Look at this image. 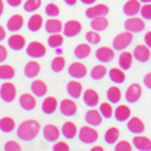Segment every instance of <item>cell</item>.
<instances>
[{
	"label": "cell",
	"mask_w": 151,
	"mask_h": 151,
	"mask_svg": "<svg viewBox=\"0 0 151 151\" xmlns=\"http://www.w3.org/2000/svg\"><path fill=\"white\" fill-rule=\"evenodd\" d=\"M131 116V109L127 105H120L117 106V109L114 110V117L117 121H127Z\"/></svg>",
	"instance_id": "obj_30"
},
{
	"label": "cell",
	"mask_w": 151,
	"mask_h": 151,
	"mask_svg": "<svg viewBox=\"0 0 151 151\" xmlns=\"http://www.w3.org/2000/svg\"><path fill=\"white\" fill-rule=\"evenodd\" d=\"M14 128H15V121L11 117H3L0 120V131L1 132L10 134L11 131H14Z\"/></svg>",
	"instance_id": "obj_35"
},
{
	"label": "cell",
	"mask_w": 151,
	"mask_h": 151,
	"mask_svg": "<svg viewBox=\"0 0 151 151\" xmlns=\"http://www.w3.org/2000/svg\"><path fill=\"white\" fill-rule=\"evenodd\" d=\"M83 102H84V105L90 106V108L95 106L99 102L98 93L95 91V90H93V88H88V90H86V91H84V94H83Z\"/></svg>",
	"instance_id": "obj_20"
},
{
	"label": "cell",
	"mask_w": 151,
	"mask_h": 151,
	"mask_svg": "<svg viewBox=\"0 0 151 151\" xmlns=\"http://www.w3.org/2000/svg\"><path fill=\"white\" fill-rule=\"evenodd\" d=\"M40 70H41V65L37 61H34V60L29 61L25 65V75L27 78H30V79H33V78H35L40 74Z\"/></svg>",
	"instance_id": "obj_28"
},
{
	"label": "cell",
	"mask_w": 151,
	"mask_h": 151,
	"mask_svg": "<svg viewBox=\"0 0 151 151\" xmlns=\"http://www.w3.org/2000/svg\"><path fill=\"white\" fill-rule=\"evenodd\" d=\"M86 123L88 125H99L102 123V114L99 110H95V109H90L87 113H86Z\"/></svg>",
	"instance_id": "obj_22"
},
{
	"label": "cell",
	"mask_w": 151,
	"mask_h": 151,
	"mask_svg": "<svg viewBox=\"0 0 151 151\" xmlns=\"http://www.w3.org/2000/svg\"><path fill=\"white\" fill-rule=\"evenodd\" d=\"M7 3L11 7H18V6L22 3V0H7Z\"/></svg>",
	"instance_id": "obj_52"
},
{
	"label": "cell",
	"mask_w": 151,
	"mask_h": 151,
	"mask_svg": "<svg viewBox=\"0 0 151 151\" xmlns=\"http://www.w3.org/2000/svg\"><path fill=\"white\" fill-rule=\"evenodd\" d=\"M45 14L48 15V17H50V18H56L57 15L60 14V8L57 7L56 4L50 3V4H48V6L45 7Z\"/></svg>",
	"instance_id": "obj_45"
},
{
	"label": "cell",
	"mask_w": 151,
	"mask_h": 151,
	"mask_svg": "<svg viewBox=\"0 0 151 151\" xmlns=\"http://www.w3.org/2000/svg\"><path fill=\"white\" fill-rule=\"evenodd\" d=\"M68 74H70L72 78H75V79H82V78H84L87 75V68H86L84 64L76 61V63H72L70 65Z\"/></svg>",
	"instance_id": "obj_9"
},
{
	"label": "cell",
	"mask_w": 151,
	"mask_h": 151,
	"mask_svg": "<svg viewBox=\"0 0 151 151\" xmlns=\"http://www.w3.org/2000/svg\"><path fill=\"white\" fill-rule=\"evenodd\" d=\"M26 53H27V56L30 57H34V59H40V57L45 56L46 53V48L42 45L41 42L38 41H33L30 42L26 48Z\"/></svg>",
	"instance_id": "obj_5"
},
{
	"label": "cell",
	"mask_w": 151,
	"mask_h": 151,
	"mask_svg": "<svg viewBox=\"0 0 151 151\" xmlns=\"http://www.w3.org/2000/svg\"><path fill=\"white\" fill-rule=\"evenodd\" d=\"M75 53V57L79 60H83L86 57L90 56V53H91V46L90 44H81V45H78L74 50Z\"/></svg>",
	"instance_id": "obj_27"
},
{
	"label": "cell",
	"mask_w": 151,
	"mask_h": 151,
	"mask_svg": "<svg viewBox=\"0 0 151 151\" xmlns=\"http://www.w3.org/2000/svg\"><path fill=\"white\" fill-rule=\"evenodd\" d=\"M99 112H101L102 117H105V119H110L113 116V109L110 104H108V102H104L99 105Z\"/></svg>",
	"instance_id": "obj_44"
},
{
	"label": "cell",
	"mask_w": 151,
	"mask_h": 151,
	"mask_svg": "<svg viewBox=\"0 0 151 151\" xmlns=\"http://www.w3.org/2000/svg\"><path fill=\"white\" fill-rule=\"evenodd\" d=\"M95 57L101 61V63H110L114 57V50L108 48V46H102L95 52Z\"/></svg>",
	"instance_id": "obj_13"
},
{
	"label": "cell",
	"mask_w": 151,
	"mask_h": 151,
	"mask_svg": "<svg viewBox=\"0 0 151 151\" xmlns=\"http://www.w3.org/2000/svg\"><path fill=\"white\" fill-rule=\"evenodd\" d=\"M6 59H7V49L6 46L0 45V63H3Z\"/></svg>",
	"instance_id": "obj_50"
},
{
	"label": "cell",
	"mask_w": 151,
	"mask_h": 151,
	"mask_svg": "<svg viewBox=\"0 0 151 151\" xmlns=\"http://www.w3.org/2000/svg\"><path fill=\"white\" fill-rule=\"evenodd\" d=\"M42 23H44L42 17H41V15H38V14H35V15H33V17H30V19H29L27 29L30 30V32L35 33V32H38L40 29H41Z\"/></svg>",
	"instance_id": "obj_32"
},
{
	"label": "cell",
	"mask_w": 151,
	"mask_h": 151,
	"mask_svg": "<svg viewBox=\"0 0 151 151\" xmlns=\"http://www.w3.org/2000/svg\"><path fill=\"white\" fill-rule=\"evenodd\" d=\"M26 44V40L23 35H19V34H12L10 35L8 38V46H10L12 50H21L23 49V46Z\"/></svg>",
	"instance_id": "obj_21"
},
{
	"label": "cell",
	"mask_w": 151,
	"mask_h": 151,
	"mask_svg": "<svg viewBox=\"0 0 151 151\" xmlns=\"http://www.w3.org/2000/svg\"><path fill=\"white\" fill-rule=\"evenodd\" d=\"M134 147L139 151H150L151 150V140L146 136H135L132 140Z\"/></svg>",
	"instance_id": "obj_16"
},
{
	"label": "cell",
	"mask_w": 151,
	"mask_h": 151,
	"mask_svg": "<svg viewBox=\"0 0 151 151\" xmlns=\"http://www.w3.org/2000/svg\"><path fill=\"white\" fill-rule=\"evenodd\" d=\"M40 123L35 120H26L17 129V136L23 142H30L35 139V136L40 132Z\"/></svg>",
	"instance_id": "obj_1"
},
{
	"label": "cell",
	"mask_w": 151,
	"mask_h": 151,
	"mask_svg": "<svg viewBox=\"0 0 151 151\" xmlns=\"http://www.w3.org/2000/svg\"><path fill=\"white\" fill-rule=\"evenodd\" d=\"M15 76V70L11 65H0V79L3 81H8V79H12Z\"/></svg>",
	"instance_id": "obj_37"
},
{
	"label": "cell",
	"mask_w": 151,
	"mask_h": 151,
	"mask_svg": "<svg viewBox=\"0 0 151 151\" xmlns=\"http://www.w3.org/2000/svg\"><path fill=\"white\" fill-rule=\"evenodd\" d=\"M140 14L144 19H151V4L147 3L140 8Z\"/></svg>",
	"instance_id": "obj_48"
},
{
	"label": "cell",
	"mask_w": 151,
	"mask_h": 151,
	"mask_svg": "<svg viewBox=\"0 0 151 151\" xmlns=\"http://www.w3.org/2000/svg\"><path fill=\"white\" fill-rule=\"evenodd\" d=\"M17 97V87L11 82H4L0 86V98L4 102H12Z\"/></svg>",
	"instance_id": "obj_4"
},
{
	"label": "cell",
	"mask_w": 151,
	"mask_h": 151,
	"mask_svg": "<svg viewBox=\"0 0 151 151\" xmlns=\"http://www.w3.org/2000/svg\"><path fill=\"white\" fill-rule=\"evenodd\" d=\"M59 108H60L61 114L65 116V117L74 116L75 113H76V110H78L76 104H75V101H72V99H63V101L60 102Z\"/></svg>",
	"instance_id": "obj_8"
},
{
	"label": "cell",
	"mask_w": 151,
	"mask_h": 151,
	"mask_svg": "<svg viewBox=\"0 0 151 151\" xmlns=\"http://www.w3.org/2000/svg\"><path fill=\"white\" fill-rule=\"evenodd\" d=\"M61 132H63V136L67 137V139H74L78 134L76 125H75L72 121H67V123L63 124V128H61Z\"/></svg>",
	"instance_id": "obj_29"
},
{
	"label": "cell",
	"mask_w": 151,
	"mask_h": 151,
	"mask_svg": "<svg viewBox=\"0 0 151 151\" xmlns=\"http://www.w3.org/2000/svg\"><path fill=\"white\" fill-rule=\"evenodd\" d=\"M19 105L25 110H33L35 108V98L32 94H22L19 98Z\"/></svg>",
	"instance_id": "obj_23"
},
{
	"label": "cell",
	"mask_w": 151,
	"mask_h": 151,
	"mask_svg": "<svg viewBox=\"0 0 151 151\" xmlns=\"http://www.w3.org/2000/svg\"><path fill=\"white\" fill-rule=\"evenodd\" d=\"M64 1L67 6H75V3H76V0H64Z\"/></svg>",
	"instance_id": "obj_56"
},
{
	"label": "cell",
	"mask_w": 151,
	"mask_h": 151,
	"mask_svg": "<svg viewBox=\"0 0 151 151\" xmlns=\"http://www.w3.org/2000/svg\"><path fill=\"white\" fill-rule=\"evenodd\" d=\"M116 151H131L132 150V146H131L129 142L127 140H121L116 144V147H114Z\"/></svg>",
	"instance_id": "obj_46"
},
{
	"label": "cell",
	"mask_w": 151,
	"mask_h": 151,
	"mask_svg": "<svg viewBox=\"0 0 151 151\" xmlns=\"http://www.w3.org/2000/svg\"><path fill=\"white\" fill-rule=\"evenodd\" d=\"M143 82H144V86H146L147 88H150V90H151V72L146 74V76H144Z\"/></svg>",
	"instance_id": "obj_51"
},
{
	"label": "cell",
	"mask_w": 151,
	"mask_h": 151,
	"mask_svg": "<svg viewBox=\"0 0 151 151\" xmlns=\"http://www.w3.org/2000/svg\"><path fill=\"white\" fill-rule=\"evenodd\" d=\"M82 90H83V88H82V84L79 83V82H76V81L68 82V84H67V91H68V94L71 95V98L78 99L82 95Z\"/></svg>",
	"instance_id": "obj_24"
},
{
	"label": "cell",
	"mask_w": 151,
	"mask_h": 151,
	"mask_svg": "<svg viewBox=\"0 0 151 151\" xmlns=\"http://www.w3.org/2000/svg\"><path fill=\"white\" fill-rule=\"evenodd\" d=\"M23 17L19 14H15L12 15V17L10 18L7 21V29H8V32H18V30H21L22 26H23Z\"/></svg>",
	"instance_id": "obj_17"
},
{
	"label": "cell",
	"mask_w": 151,
	"mask_h": 151,
	"mask_svg": "<svg viewBox=\"0 0 151 151\" xmlns=\"http://www.w3.org/2000/svg\"><path fill=\"white\" fill-rule=\"evenodd\" d=\"M79 140L84 144H93L98 139V132L91 127H82L79 131Z\"/></svg>",
	"instance_id": "obj_2"
},
{
	"label": "cell",
	"mask_w": 151,
	"mask_h": 151,
	"mask_svg": "<svg viewBox=\"0 0 151 151\" xmlns=\"http://www.w3.org/2000/svg\"><path fill=\"white\" fill-rule=\"evenodd\" d=\"M139 1H142V3H151V0H139Z\"/></svg>",
	"instance_id": "obj_59"
},
{
	"label": "cell",
	"mask_w": 151,
	"mask_h": 151,
	"mask_svg": "<svg viewBox=\"0 0 151 151\" xmlns=\"http://www.w3.org/2000/svg\"><path fill=\"white\" fill-rule=\"evenodd\" d=\"M93 151H104V148L99 147V146H97V147H93Z\"/></svg>",
	"instance_id": "obj_58"
},
{
	"label": "cell",
	"mask_w": 151,
	"mask_h": 151,
	"mask_svg": "<svg viewBox=\"0 0 151 151\" xmlns=\"http://www.w3.org/2000/svg\"><path fill=\"white\" fill-rule=\"evenodd\" d=\"M142 97V87L140 84L132 83L129 87L127 88L125 91V99L128 102H136L139 101V98Z\"/></svg>",
	"instance_id": "obj_11"
},
{
	"label": "cell",
	"mask_w": 151,
	"mask_h": 151,
	"mask_svg": "<svg viewBox=\"0 0 151 151\" xmlns=\"http://www.w3.org/2000/svg\"><path fill=\"white\" fill-rule=\"evenodd\" d=\"M119 136H120V131L117 128H114V127H112V128H109V129L106 131L105 142L108 144H114L117 142V139H119Z\"/></svg>",
	"instance_id": "obj_38"
},
{
	"label": "cell",
	"mask_w": 151,
	"mask_h": 151,
	"mask_svg": "<svg viewBox=\"0 0 151 151\" xmlns=\"http://www.w3.org/2000/svg\"><path fill=\"white\" fill-rule=\"evenodd\" d=\"M83 4H87V6H91V4H94L97 0H81Z\"/></svg>",
	"instance_id": "obj_55"
},
{
	"label": "cell",
	"mask_w": 151,
	"mask_h": 151,
	"mask_svg": "<svg viewBox=\"0 0 151 151\" xmlns=\"http://www.w3.org/2000/svg\"><path fill=\"white\" fill-rule=\"evenodd\" d=\"M142 6L139 3V0H128L123 7V12L128 17H135V15L140 11Z\"/></svg>",
	"instance_id": "obj_15"
},
{
	"label": "cell",
	"mask_w": 151,
	"mask_h": 151,
	"mask_svg": "<svg viewBox=\"0 0 151 151\" xmlns=\"http://www.w3.org/2000/svg\"><path fill=\"white\" fill-rule=\"evenodd\" d=\"M3 11H4V3H3V0H0V17L3 14Z\"/></svg>",
	"instance_id": "obj_57"
},
{
	"label": "cell",
	"mask_w": 151,
	"mask_h": 151,
	"mask_svg": "<svg viewBox=\"0 0 151 151\" xmlns=\"http://www.w3.org/2000/svg\"><path fill=\"white\" fill-rule=\"evenodd\" d=\"M82 32V25L78 21H68L63 26V33L65 37H75Z\"/></svg>",
	"instance_id": "obj_10"
},
{
	"label": "cell",
	"mask_w": 151,
	"mask_h": 151,
	"mask_svg": "<svg viewBox=\"0 0 151 151\" xmlns=\"http://www.w3.org/2000/svg\"><path fill=\"white\" fill-rule=\"evenodd\" d=\"M57 109V99L55 97H48L42 102V112L45 114H52Z\"/></svg>",
	"instance_id": "obj_26"
},
{
	"label": "cell",
	"mask_w": 151,
	"mask_h": 151,
	"mask_svg": "<svg viewBox=\"0 0 151 151\" xmlns=\"http://www.w3.org/2000/svg\"><path fill=\"white\" fill-rule=\"evenodd\" d=\"M45 30L49 34H56L63 30V22L56 19V18H50L45 22Z\"/></svg>",
	"instance_id": "obj_19"
},
{
	"label": "cell",
	"mask_w": 151,
	"mask_h": 151,
	"mask_svg": "<svg viewBox=\"0 0 151 151\" xmlns=\"http://www.w3.org/2000/svg\"><path fill=\"white\" fill-rule=\"evenodd\" d=\"M109 78L113 83L120 84L124 83V81H125V74H124L123 68H112L109 71Z\"/></svg>",
	"instance_id": "obj_33"
},
{
	"label": "cell",
	"mask_w": 151,
	"mask_h": 151,
	"mask_svg": "<svg viewBox=\"0 0 151 151\" xmlns=\"http://www.w3.org/2000/svg\"><path fill=\"white\" fill-rule=\"evenodd\" d=\"M42 134H44L45 140H48V142H56L60 137V135H61L60 134V129L56 125H53V124H48V125L44 127Z\"/></svg>",
	"instance_id": "obj_12"
},
{
	"label": "cell",
	"mask_w": 151,
	"mask_h": 151,
	"mask_svg": "<svg viewBox=\"0 0 151 151\" xmlns=\"http://www.w3.org/2000/svg\"><path fill=\"white\" fill-rule=\"evenodd\" d=\"M63 42H64L63 35H60L59 33H56V34H50L49 38H48V45H49L50 48H59V46L63 45Z\"/></svg>",
	"instance_id": "obj_41"
},
{
	"label": "cell",
	"mask_w": 151,
	"mask_h": 151,
	"mask_svg": "<svg viewBox=\"0 0 151 151\" xmlns=\"http://www.w3.org/2000/svg\"><path fill=\"white\" fill-rule=\"evenodd\" d=\"M105 75H106V68L104 67L102 64L94 65L91 72H90V76H91V79H94V81H99V79H102Z\"/></svg>",
	"instance_id": "obj_39"
},
{
	"label": "cell",
	"mask_w": 151,
	"mask_h": 151,
	"mask_svg": "<svg viewBox=\"0 0 151 151\" xmlns=\"http://www.w3.org/2000/svg\"><path fill=\"white\" fill-rule=\"evenodd\" d=\"M144 42H146V45L151 48V32H148L147 34L144 35Z\"/></svg>",
	"instance_id": "obj_53"
},
{
	"label": "cell",
	"mask_w": 151,
	"mask_h": 151,
	"mask_svg": "<svg viewBox=\"0 0 151 151\" xmlns=\"http://www.w3.org/2000/svg\"><path fill=\"white\" fill-rule=\"evenodd\" d=\"M41 7V0H26V3L23 4L26 12H34Z\"/></svg>",
	"instance_id": "obj_42"
},
{
	"label": "cell",
	"mask_w": 151,
	"mask_h": 151,
	"mask_svg": "<svg viewBox=\"0 0 151 151\" xmlns=\"http://www.w3.org/2000/svg\"><path fill=\"white\" fill-rule=\"evenodd\" d=\"M86 40H87V42L90 45H97L101 41V35L98 34V32H95V30H90V32L86 33Z\"/></svg>",
	"instance_id": "obj_43"
},
{
	"label": "cell",
	"mask_w": 151,
	"mask_h": 151,
	"mask_svg": "<svg viewBox=\"0 0 151 151\" xmlns=\"http://www.w3.org/2000/svg\"><path fill=\"white\" fill-rule=\"evenodd\" d=\"M32 91L37 97H44L48 93V86H46L45 82L42 81H34L32 83Z\"/></svg>",
	"instance_id": "obj_31"
},
{
	"label": "cell",
	"mask_w": 151,
	"mask_h": 151,
	"mask_svg": "<svg viewBox=\"0 0 151 151\" xmlns=\"http://www.w3.org/2000/svg\"><path fill=\"white\" fill-rule=\"evenodd\" d=\"M106 97H108V101H109L110 104H117V102L121 99V91H120L119 87L112 86V87H109L108 93H106Z\"/></svg>",
	"instance_id": "obj_36"
},
{
	"label": "cell",
	"mask_w": 151,
	"mask_h": 151,
	"mask_svg": "<svg viewBox=\"0 0 151 151\" xmlns=\"http://www.w3.org/2000/svg\"><path fill=\"white\" fill-rule=\"evenodd\" d=\"M127 128L132 134H143L144 132V124L139 117H131L127 124Z\"/></svg>",
	"instance_id": "obj_18"
},
{
	"label": "cell",
	"mask_w": 151,
	"mask_h": 151,
	"mask_svg": "<svg viewBox=\"0 0 151 151\" xmlns=\"http://www.w3.org/2000/svg\"><path fill=\"white\" fill-rule=\"evenodd\" d=\"M144 22L143 19H140V18H129V19H127L125 22H124V27H125V30H128V32L131 33H140L144 30Z\"/></svg>",
	"instance_id": "obj_6"
},
{
	"label": "cell",
	"mask_w": 151,
	"mask_h": 151,
	"mask_svg": "<svg viewBox=\"0 0 151 151\" xmlns=\"http://www.w3.org/2000/svg\"><path fill=\"white\" fill-rule=\"evenodd\" d=\"M6 38V29L3 26H0V41H3Z\"/></svg>",
	"instance_id": "obj_54"
},
{
	"label": "cell",
	"mask_w": 151,
	"mask_h": 151,
	"mask_svg": "<svg viewBox=\"0 0 151 151\" xmlns=\"http://www.w3.org/2000/svg\"><path fill=\"white\" fill-rule=\"evenodd\" d=\"M64 67H65V59L63 56L55 57L50 63V68H52L53 72H61Z\"/></svg>",
	"instance_id": "obj_40"
},
{
	"label": "cell",
	"mask_w": 151,
	"mask_h": 151,
	"mask_svg": "<svg viewBox=\"0 0 151 151\" xmlns=\"http://www.w3.org/2000/svg\"><path fill=\"white\" fill-rule=\"evenodd\" d=\"M21 144L17 143L15 140H10L6 143V146H4V150H7V151H19L21 150Z\"/></svg>",
	"instance_id": "obj_47"
},
{
	"label": "cell",
	"mask_w": 151,
	"mask_h": 151,
	"mask_svg": "<svg viewBox=\"0 0 151 151\" xmlns=\"http://www.w3.org/2000/svg\"><path fill=\"white\" fill-rule=\"evenodd\" d=\"M132 55L139 63H146L150 59V49H148L147 45H137L134 49Z\"/></svg>",
	"instance_id": "obj_14"
},
{
	"label": "cell",
	"mask_w": 151,
	"mask_h": 151,
	"mask_svg": "<svg viewBox=\"0 0 151 151\" xmlns=\"http://www.w3.org/2000/svg\"><path fill=\"white\" fill-rule=\"evenodd\" d=\"M53 150L55 151H68L70 146L65 142H57L56 144H53Z\"/></svg>",
	"instance_id": "obj_49"
},
{
	"label": "cell",
	"mask_w": 151,
	"mask_h": 151,
	"mask_svg": "<svg viewBox=\"0 0 151 151\" xmlns=\"http://www.w3.org/2000/svg\"><path fill=\"white\" fill-rule=\"evenodd\" d=\"M90 26H91V29L95 30V32H104V30H106L108 26H109V21H108L105 17H98V18L91 19Z\"/></svg>",
	"instance_id": "obj_25"
},
{
	"label": "cell",
	"mask_w": 151,
	"mask_h": 151,
	"mask_svg": "<svg viewBox=\"0 0 151 151\" xmlns=\"http://www.w3.org/2000/svg\"><path fill=\"white\" fill-rule=\"evenodd\" d=\"M132 34H134V33L128 32V30L124 33H120L116 38L113 40V48L116 50H124L131 42L134 41V35Z\"/></svg>",
	"instance_id": "obj_3"
},
{
	"label": "cell",
	"mask_w": 151,
	"mask_h": 151,
	"mask_svg": "<svg viewBox=\"0 0 151 151\" xmlns=\"http://www.w3.org/2000/svg\"><path fill=\"white\" fill-rule=\"evenodd\" d=\"M132 59H134V55L129 52H123L119 57V65L120 68L123 70H129L131 65H132Z\"/></svg>",
	"instance_id": "obj_34"
},
{
	"label": "cell",
	"mask_w": 151,
	"mask_h": 151,
	"mask_svg": "<svg viewBox=\"0 0 151 151\" xmlns=\"http://www.w3.org/2000/svg\"><path fill=\"white\" fill-rule=\"evenodd\" d=\"M109 12V7L105 6V4H97V6H93V7L87 8L86 10V17L90 18V19H94V18L98 17H106Z\"/></svg>",
	"instance_id": "obj_7"
}]
</instances>
